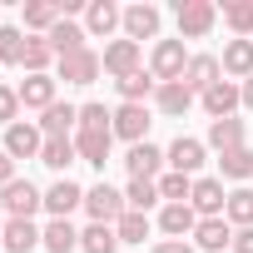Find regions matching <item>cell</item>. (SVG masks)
<instances>
[{
  "label": "cell",
  "instance_id": "obj_1",
  "mask_svg": "<svg viewBox=\"0 0 253 253\" xmlns=\"http://www.w3.org/2000/svg\"><path fill=\"white\" fill-rule=\"evenodd\" d=\"M84 213H89L94 223H119L124 213H129V204H124V194H119V189L94 184V189H84Z\"/></svg>",
  "mask_w": 253,
  "mask_h": 253
},
{
  "label": "cell",
  "instance_id": "obj_2",
  "mask_svg": "<svg viewBox=\"0 0 253 253\" xmlns=\"http://www.w3.org/2000/svg\"><path fill=\"white\" fill-rule=\"evenodd\" d=\"M184 70H189L184 40H159V45H154V60H149V75H154L159 84H174V80H184Z\"/></svg>",
  "mask_w": 253,
  "mask_h": 253
},
{
  "label": "cell",
  "instance_id": "obj_3",
  "mask_svg": "<svg viewBox=\"0 0 253 253\" xmlns=\"http://www.w3.org/2000/svg\"><path fill=\"white\" fill-rule=\"evenodd\" d=\"M218 20V5L213 0H179V35L184 40H204Z\"/></svg>",
  "mask_w": 253,
  "mask_h": 253
},
{
  "label": "cell",
  "instance_id": "obj_4",
  "mask_svg": "<svg viewBox=\"0 0 253 253\" xmlns=\"http://www.w3.org/2000/svg\"><path fill=\"white\" fill-rule=\"evenodd\" d=\"M0 149H5L10 159H40V149H45V134H40V124H10V129H5V144H0Z\"/></svg>",
  "mask_w": 253,
  "mask_h": 253
},
{
  "label": "cell",
  "instance_id": "obj_5",
  "mask_svg": "<svg viewBox=\"0 0 253 253\" xmlns=\"http://www.w3.org/2000/svg\"><path fill=\"white\" fill-rule=\"evenodd\" d=\"M0 204H5V213H10V218H30V213L45 204V194H40L30 179H15V184L0 189Z\"/></svg>",
  "mask_w": 253,
  "mask_h": 253
},
{
  "label": "cell",
  "instance_id": "obj_6",
  "mask_svg": "<svg viewBox=\"0 0 253 253\" xmlns=\"http://www.w3.org/2000/svg\"><path fill=\"white\" fill-rule=\"evenodd\" d=\"M189 209L204 213V218H223L228 209V194H223V179H194V194H189Z\"/></svg>",
  "mask_w": 253,
  "mask_h": 253
},
{
  "label": "cell",
  "instance_id": "obj_7",
  "mask_svg": "<svg viewBox=\"0 0 253 253\" xmlns=\"http://www.w3.org/2000/svg\"><path fill=\"white\" fill-rule=\"evenodd\" d=\"M204 109H209V119H228L238 104H243V84H233V80H218V84H209L204 94Z\"/></svg>",
  "mask_w": 253,
  "mask_h": 253
},
{
  "label": "cell",
  "instance_id": "obj_8",
  "mask_svg": "<svg viewBox=\"0 0 253 253\" xmlns=\"http://www.w3.org/2000/svg\"><path fill=\"white\" fill-rule=\"evenodd\" d=\"M99 70H104V60H99L94 50H75V55L60 60V80H65V84H94Z\"/></svg>",
  "mask_w": 253,
  "mask_h": 253
},
{
  "label": "cell",
  "instance_id": "obj_9",
  "mask_svg": "<svg viewBox=\"0 0 253 253\" xmlns=\"http://www.w3.org/2000/svg\"><path fill=\"white\" fill-rule=\"evenodd\" d=\"M114 134L129 139V144H144V134H149V109H144V104H119V109H114Z\"/></svg>",
  "mask_w": 253,
  "mask_h": 253
},
{
  "label": "cell",
  "instance_id": "obj_10",
  "mask_svg": "<svg viewBox=\"0 0 253 253\" xmlns=\"http://www.w3.org/2000/svg\"><path fill=\"white\" fill-rule=\"evenodd\" d=\"M194 248H204V253H223V248H233V223H228V218H199V228H194Z\"/></svg>",
  "mask_w": 253,
  "mask_h": 253
},
{
  "label": "cell",
  "instance_id": "obj_11",
  "mask_svg": "<svg viewBox=\"0 0 253 253\" xmlns=\"http://www.w3.org/2000/svg\"><path fill=\"white\" fill-rule=\"evenodd\" d=\"M55 104V75H25L20 80V109H50Z\"/></svg>",
  "mask_w": 253,
  "mask_h": 253
},
{
  "label": "cell",
  "instance_id": "obj_12",
  "mask_svg": "<svg viewBox=\"0 0 253 253\" xmlns=\"http://www.w3.org/2000/svg\"><path fill=\"white\" fill-rule=\"evenodd\" d=\"M109 144H114V134H109V129H80V134H75L80 159H84V164H94V169H104V164H109Z\"/></svg>",
  "mask_w": 253,
  "mask_h": 253
},
{
  "label": "cell",
  "instance_id": "obj_13",
  "mask_svg": "<svg viewBox=\"0 0 253 253\" xmlns=\"http://www.w3.org/2000/svg\"><path fill=\"white\" fill-rule=\"evenodd\" d=\"M80 204H84V189H80V184H70V179H55V184L45 189V209H50L55 218H70Z\"/></svg>",
  "mask_w": 253,
  "mask_h": 253
},
{
  "label": "cell",
  "instance_id": "obj_14",
  "mask_svg": "<svg viewBox=\"0 0 253 253\" xmlns=\"http://www.w3.org/2000/svg\"><path fill=\"white\" fill-rule=\"evenodd\" d=\"M40 248H45V253H75V248H80V228H75L70 218H50V223L40 228Z\"/></svg>",
  "mask_w": 253,
  "mask_h": 253
},
{
  "label": "cell",
  "instance_id": "obj_15",
  "mask_svg": "<svg viewBox=\"0 0 253 253\" xmlns=\"http://www.w3.org/2000/svg\"><path fill=\"white\" fill-rule=\"evenodd\" d=\"M104 70L114 75V80H124V75H134L139 70V45L134 40H114V45H104Z\"/></svg>",
  "mask_w": 253,
  "mask_h": 253
},
{
  "label": "cell",
  "instance_id": "obj_16",
  "mask_svg": "<svg viewBox=\"0 0 253 253\" xmlns=\"http://www.w3.org/2000/svg\"><path fill=\"white\" fill-rule=\"evenodd\" d=\"M75 124H80V109L55 99V104L40 114V134H45V139H70V129H75Z\"/></svg>",
  "mask_w": 253,
  "mask_h": 253
},
{
  "label": "cell",
  "instance_id": "obj_17",
  "mask_svg": "<svg viewBox=\"0 0 253 253\" xmlns=\"http://www.w3.org/2000/svg\"><path fill=\"white\" fill-rule=\"evenodd\" d=\"M159 35V10L154 5H129L124 10V40H154Z\"/></svg>",
  "mask_w": 253,
  "mask_h": 253
},
{
  "label": "cell",
  "instance_id": "obj_18",
  "mask_svg": "<svg viewBox=\"0 0 253 253\" xmlns=\"http://www.w3.org/2000/svg\"><path fill=\"white\" fill-rule=\"evenodd\" d=\"M159 164L164 154L144 139V144H129V154H124V169H129V179H159Z\"/></svg>",
  "mask_w": 253,
  "mask_h": 253
},
{
  "label": "cell",
  "instance_id": "obj_19",
  "mask_svg": "<svg viewBox=\"0 0 253 253\" xmlns=\"http://www.w3.org/2000/svg\"><path fill=\"white\" fill-rule=\"evenodd\" d=\"M164 159H169V169H174V174H189V179H194V174H199V164H204V144L179 134V139L169 144V154H164Z\"/></svg>",
  "mask_w": 253,
  "mask_h": 253
},
{
  "label": "cell",
  "instance_id": "obj_20",
  "mask_svg": "<svg viewBox=\"0 0 253 253\" xmlns=\"http://www.w3.org/2000/svg\"><path fill=\"white\" fill-rule=\"evenodd\" d=\"M218 80H223V65H218L213 55H194V60H189V70H184V84H189L194 94H204V89H209V84H218Z\"/></svg>",
  "mask_w": 253,
  "mask_h": 253
},
{
  "label": "cell",
  "instance_id": "obj_21",
  "mask_svg": "<svg viewBox=\"0 0 253 253\" xmlns=\"http://www.w3.org/2000/svg\"><path fill=\"white\" fill-rule=\"evenodd\" d=\"M218 65H223V75H233V80H253V40H228Z\"/></svg>",
  "mask_w": 253,
  "mask_h": 253
},
{
  "label": "cell",
  "instance_id": "obj_22",
  "mask_svg": "<svg viewBox=\"0 0 253 253\" xmlns=\"http://www.w3.org/2000/svg\"><path fill=\"white\" fill-rule=\"evenodd\" d=\"M159 228H164L169 238H184V233L199 228V213H194L189 204H164V209H159Z\"/></svg>",
  "mask_w": 253,
  "mask_h": 253
},
{
  "label": "cell",
  "instance_id": "obj_23",
  "mask_svg": "<svg viewBox=\"0 0 253 253\" xmlns=\"http://www.w3.org/2000/svg\"><path fill=\"white\" fill-rule=\"evenodd\" d=\"M40 248V228L30 218H10L5 223V253H35Z\"/></svg>",
  "mask_w": 253,
  "mask_h": 253
},
{
  "label": "cell",
  "instance_id": "obj_24",
  "mask_svg": "<svg viewBox=\"0 0 253 253\" xmlns=\"http://www.w3.org/2000/svg\"><path fill=\"white\" fill-rule=\"evenodd\" d=\"M65 15H60V0H25V30H55Z\"/></svg>",
  "mask_w": 253,
  "mask_h": 253
},
{
  "label": "cell",
  "instance_id": "obj_25",
  "mask_svg": "<svg viewBox=\"0 0 253 253\" xmlns=\"http://www.w3.org/2000/svg\"><path fill=\"white\" fill-rule=\"evenodd\" d=\"M209 144L218 149V154H228V149H243V119H213L209 124Z\"/></svg>",
  "mask_w": 253,
  "mask_h": 253
},
{
  "label": "cell",
  "instance_id": "obj_26",
  "mask_svg": "<svg viewBox=\"0 0 253 253\" xmlns=\"http://www.w3.org/2000/svg\"><path fill=\"white\" fill-rule=\"evenodd\" d=\"M114 89L124 94V104H144L154 89H159V80L154 75H144V70H134V75H124V80H114Z\"/></svg>",
  "mask_w": 253,
  "mask_h": 253
},
{
  "label": "cell",
  "instance_id": "obj_27",
  "mask_svg": "<svg viewBox=\"0 0 253 253\" xmlns=\"http://www.w3.org/2000/svg\"><path fill=\"white\" fill-rule=\"evenodd\" d=\"M84 25H89V35H109L114 25H124V10L109 5V0H94V5L84 10Z\"/></svg>",
  "mask_w": 253,
  "mask_h": 253
},
{
  "label": "cell",
  "instance_id": "obj_28",
  "mask_svg": "<svg viewBox=\"0 0 253 253\" xmlns=\"http://www.w3.org/2000/svg\"><path fill=\"white\" fill-rule=\"evenodd\" d=\"M45 40H50V50H55L60 60H65V55H75V50H89V45H84V30H80V25H70V20H60Z\"/></svg>",
  "mask_w": 253,
  "mask_h": 253
},
{
  "label": "cell",
  "instance_id": "obj_29",
  "mask_svg": "<svg viewBox=\"0 0 253 253\" xmlns=\"http://www.w3.org/2000/svg\"><path fill=\"white\" fill-rule=\"evenodd\" d=\"M50 60L60 65V55L50 50V40H45V35H30V40H25V60H20V65H25L30 75H50Z\"/></svg>",
  "mask_w": 253,
  "mask_h": 253
},
{
  "label": "cell",
  "instance_id": "obj_30",
  "mask_svg": "<svg viewBox=\"0 0 253 253\" xmlns=\"http://www.w3.org/2000/svg\"><path fill=\"white\" fill-rule=\"evenodd\" d=\"M154 104H159L164 114H184V109L194 104V89H189L184 80H174V84H159V89H154Z\"/></svg>",
  "mask_w": 253,
  "mask_h": 253
},
{
  "label": "cell",
  "instance_id": "obj_31",
  "mask_svg": "<svg viewBox=\"0 0 253 253\" xmlns=\"http://www.w3.org/2000/svg\"><path fill=\"white\" fill-rule=\"evenodd\" d=\"M218 174L223 179H253V149L243 144V149H228V154H218Z\"/></svg>",
  "mask_w": 253,
  "mask_h": 253
},
{
  "label": "cell",
  "instance_id": "obj_32",
  "mask_svg": "<svg viewBox=\"0 0 253 253\" xmlns=\"http://www.w3.org/2000/svg\"><path fill=\"white\" fill-rule=\"evenodd\" d=\"M75 159H80L75 139H45V149H40V164L45 169H70Z\"/></svg>",
  "mask_w": 253,
  "mask_h": 253
},
{
  "label": "cell",
  "instance_id": "obj_33",
  "mask_svg": "<svg viewBox=\"0 0 253 253\" xmlns=\"http://www.w3.org/2000/svg\"><path fill=\"white\" fill-rule=\"evenodd\" d=\"M80 248H84V253H114V248H119V233H114L109 223H89V228L80 233Z\"/></svg>",
  "mask_w": 253,
  "mask_h": 253
},
{
  "label": "cell",
  "instance_id": "obj_34",
  "mask_svg": "<svg viewBox=\"0 0 253 253\" xmlns=\"http://www.w3.org/2000/svg\"><path fill=\"white\" fill-rule=\"evenodd\" d=\"M223 218H228L233 228H253V189H233V194H228Z\"/></svg>",
  "mask_w": 253,
  "mask_h": 253
},
{
  "label": "cell",
  "instance_id": "obj_35",
  "mask_svg": "<svg viewBox=\"0 0 253 253\" xmlns=\"http://www.w3.org/2000/svg\"><path fill=\"white\" fill-rule=\"evenodd\" d=\"M124 204H129L134 213L154 209V204H159V184H154V179H129V189H124Z\"/></svg>",
  "mask_w": 253,
  "mask_h": 253
},
{
  "label": "cell",
  "instance_id": "obj_36",
  "mask_svg": "<svg viewBox=\"0 0 253 253\" xmlns=\"http://www.w3.org/2000/svg\"><path fill=\"white\" fill-rule=\"evenodd\" d=\"M154 184H159V199H169V204H189V194H194V179L189 174H174V169L159 174Z\"/></svg>",
  "mask_w": 253,
  "mask_h": 253
},
{
  "label": "cell",
  "instance_id": "obj_37",
  "mask_svg": "<svg viewBox=\"0 0 253 253\" xmlns=\"http://www.w3.org/2000/svg\"><path fill=\"white\" fill-rule=\"evenodd\" d=\"M25 40L30 35H20L15 25H0V65H20L25 60Z\"/></svg>",
  "mask_w": 253,
  "mask_h": 253
},
{
  "label": "cell",
  "instance_id": "obj_38",
  "mask_svg": "<svg viewBox=\"0 0 253 253\" xmlns=\"http://www.w3.org/2000/svg\"><path fill=\"white\" fill-rule=\"evenodd\" d=\"M223 20L228 30H238V40L253 35V0H233V5H223Z\"/></svg>",
  "mask_w": 253,
  "mask_h": 253
},
{
  "label": "cell",
  "instance_id": "obj_39",
  "mask_svg": "<svg viewBox=\"0 0 253 253\" xmlns=\"http://www.w3.org/2000/svg\"><path fill=\"white\" fill-rule=\"evenodd\" d=\"M114 233H119V243H144V238H149V218L129 209V213H124V218L114 223Z\"/></svg>",
  "mask_w": 253,
  "mask_h": 253
},
{
  "label": "cell",
  "instance_id": "obj_40",
  "mask_svg": "<svg viewBox=\"0 0 253 253\" xmlns=\"http://www.w3.org/2000/svg\"><path fill=\"white\" fill-rule=\"evenodd\" d=\"M80 129H109L114 134V114L104 104H80Z\"/></svg>",
  "mask_w": 253,
  "mask_h": 253
},
{
  "label": "cell",
  "instance_id": "obj_41",
  "mask_svg": "<svg viewBox=\"0 0 253 253\" xmlns=\"http://www.w3.org/2000/svg\"><path fill=\"white\" fill-rule=\"evenodd\" d=\"M15 114H20V89H10V84H0V124H15Z\"/></svg>",
  "mask_w": 253,
  "mask_h": 253
},
{
  "label": "cell",
  "instance_id": "obj_42",
  "mask_svg": "<svg viewBox=\"0 0 253 253\" xmlns=\"http://www.w3.org/2000/svg\"><path fill=\"white\" fill-rule=\"evenodd\" d=\"M233 253H253V228H233Z\"/></svg>",
  "mask_w": 253,
  "mask_h": 253
},
{
  "label": "cell",
  "instance_id": "obj_43",
  "mask_svg": "<svg viewBox=\"0 0 253 253\" xmlns=\"http://www.w3.org/2000/svg\"><path fill=\"white\" fill-rule=\"evenodd\" d=\"M154 253H194V243H184V238H164V243H154Z\"/></svg>",
  "mask_w": 253,
  "mask_h": 253
},
{
  "label": "cell",
  "instance_id": "obj_44",
  "mask_svg": "<svg viewBox=\"0 0 253 253\" xmlns=\"http://www.w3.org/2000/svg\"><path fill=\"white\" fill-rule=\"evenodd\" d=\"M5 184H15V159L0 149V189H5Z\"/></svg>",
  "mask_w": 253,
  "mask_h": 253
},
{
  "label": "cell",
  "instance_id": "obj_45",
  "mask_svg": "<svg viewBox=\"0 0 253 253\" xmlns=\"http://www.w3.org/2000/svg\"><path fill=\"white\" fill-rule=\"evenodd\" d=\"M243 104L253 109V80H243Z\"/></svg>",
  "mask_w": 253,
  "mask_h": 253
},
{
  "label": "cell",
  "instance_id": "obj_46",
  "mask_svg": "<svg viewBox=\"0 0 253 253\" xmlns=\"http://www.w3.org/2000/svg\"><path fill=\"white\" fill-rule=\"evenodd\" d=\"M0 248H5V223H0Z\"/></svg>",
  "mask_w": 253,
  "mask_h": 253
}]
</instances>
